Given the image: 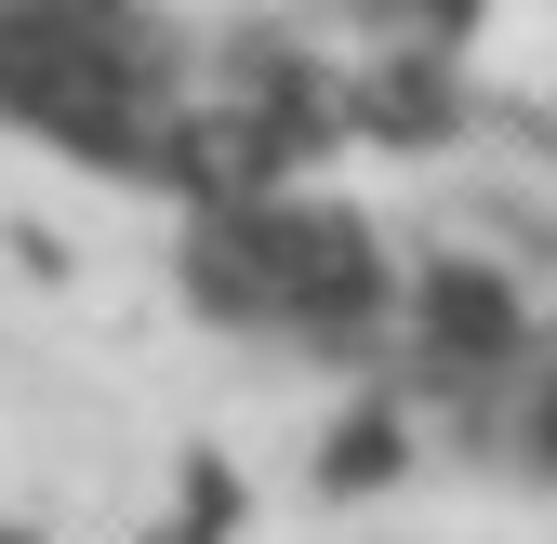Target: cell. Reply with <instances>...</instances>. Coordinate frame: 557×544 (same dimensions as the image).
<instances>
[]
</instances>
